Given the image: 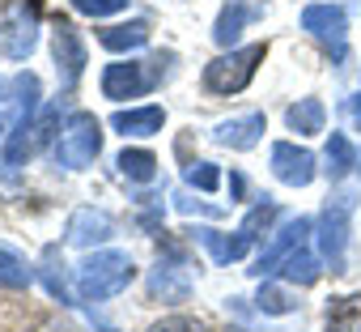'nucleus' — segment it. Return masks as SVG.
<instances>
[{
    "label": "nucleus",
    "instance_id": "15",
    "mask_svg": "<svg viewBox=\"0 0 361 332\" xmlns=\"http://www.w3.org/2000/svg\"><path fill=\"white\" fill-rule=\"evenodd\" d=\"M200 235V243L209 247V256L217 260V264H234V260H243L247 251H251V235H243V230H234V235H221V230H196Z\"/></svg>",
    "mask_w": 361,
    "mask_h": 332
},
{
    "label": "nucleus",
    "instance_id": "20",
    "mask_svg": "<svg viewBox=\"0 0 361 332\" xmlns=\"http://www.w3.org/2000/svg\"><path fill=\"white\" fill-rule=\"evenodd\" d=\"M327 332H361V294L327 302Z\"/></svg>",
    "mask_w": 361,
    "mask_h": 332
},
{
    "label": "nucleus",
    "instance_id": "22",
    "mask_svg": "<svg viewBox=\"0 0 361 332\" xmlns=\"http://www.w3.org/2000/svg\"><path fill=\"white\" fill-rule=\"evenodd\" d=\"M276 273H281V277H285L289 285H314L323 268H319V256L302 247V251H293V256H289V260H285V264H281Z\"/></svg>",
    "mask_w": 361,
    "mask_h": 332
},
{
    "label": "nucleus",
    "instance_id": "34",
    "mask_svg": "<svg viewBox=\"0 0 361 332\" xmlns=\"http://www.w3.org/2000/svg\"><path fill=\"white\" fill-rule=\"evenodd\" d=\"M357 171H361V158H357Z\"/></svg>",
    "mask_w": 361,
    "mask_h": 332
},
{
    "label": "nucleus",
    "instance_id": "4",
    "mask_svg": "<svg viewBox=\"0 0 361 332\" xmlns=\"http://www.w3.org/2000/svg\"><path fill=\"white\" fill-rule=\"evenodd\" d=\"M102 149V124L90 115V111H73L68 124L60 128V141H56V162L68 166V171H81L90 166Z\"/></svg>",
    "mask_w": 361,
    "mask_h": 332
},
{
    "label": "nucleus",
    "instance_id": "33",
    "mask_svg": "<svg viewBox=\"0 0 361 332\" xmlns=\"http://www.w3.org/2000/svg\"><path fill=\"white\" fill-rule=\"evenodd\" d=\"M0 98H5V81H0Z\"/></svg>",
    "mask_w": 361,
    "mask_h": 332
},
{
    "label": "nucleus",
    "instance_id": "23",
    "mask_svg": "<svg viewBox=\"0 0 361 332\" xmlns=\"http://www.w3.org/2000/svg\"><path fill=\"white\" fill-rule=\"evenodd\" d=\"M13 102H18V119H35L39 115V77L35 73H18L13 77Z\"/></svg>",
    "mask_w": 361,
    "mask_h": 332
},
{
    "label": "nucleus",
    "instance_id": "26",
    "mask_svg": "<svg viewBox=\"0 0 361 332\" xmlns=\"http://www.w3.org/2000/svg\"><path fill=\"white\" fill-rule=\"evenodd\" d=\"M183 179H188V188H200V192H217V184H221V171L213 162H192L188 171H183Z\"/></svg>",
    "mask_w": 361,
    "mask_h": 332
},
{
    "label": "nucleus",
    "instance_id": "11",
    "mask_svg": "<svg viewBox=\"0 0 361 332\" xmlns=\"http://www.w3.org/2000/svg\"><path fill=\"white\" fill-rule=\"evenodd\" d=\"M111 235H115V222L102 209H77L64 226V239L73 247H94V243H106Z\"/></svg>",
    "mask_w": 361,
    "mask_h": 332
},
{
    "label": "nucleus",
    "instance_id": "28",
    "mask_svg": "<svg viewBox=\"0 0 361 332\" xmlns=\"http://www.w3.org/2000/svg\"><path fill=\"white\" fill-rule=\"evenodd\" d=\"M73 9L85 18H115L128 9V0H73Z\"/></svg>",
    "mask_w": 361,
    "mask_h": 332
},
{
    "label": "nucleus",
    "instance_id": "13",
    "mask_svg": "<svg viewBox=\"0 0 361 332\" xmlns=\"http://www.w3.org/2000/svg\"><path fill=\"white\" fill-rule=\"evenodd\" d=\"M264 115L259 111H251V115H238V119H226V124H217V145H226V149H255V141L264 136Z\"/></svg>",
    "mask_w": 361,
    "mask_h": 332
},
{
    "label": "nucleus",
    "instance_id": "30",
    "mask_svg": "<svg viewBox=\"0 0 361 332\" xmlns=\"http://www.w3.org/2000/svg\"><path fill=\"white\" fill-rule=\"evenodd\" d=\"M149 332H209V324L204 319H192V315H166Z\"/></svg>",
    "mask_w": 361,
    "mask_h": 332
},
{
    "label": "nucleus",
    "instance_id": "3",
    "mask_svg": "<svg viewBox=\"0 0 361 332\" xmlns=\"http://www.w3.org/2000/svg\"><path fill=\"white\" fill-rule=\"evenodd\" d=\"M39 47V9L35 0H9L0 9V56L5 60H30Z\"/></svg>",
    "mask_w": 361,
    "mask_h": 332
},
{
    "label": "nucleus",
    "instance_id": "21",
    "mask_svg": "<svg viewBox=\"0 0 361 332\" xmlns=\"http://www.w3.org/2000/svg\"><path fill=\"white\" fill-rule=\"evenodd\" d=\"M115 166H119V175L132 179V184H149V179L157 175V158H153L149 149H123V153L115 158Z\"/></svg>",
    "mask_w": 361,
    "mask_h": 332
},
{
    "label": "nucleus",
    "instance_id": "18",
    "mask_svg": "<svg viewBox=\"0 0 361 332\" xmlns=\"http://www.w3.org/2000/svg\"><path fill=\"white\" fill-rule=\"evenodd\" d=\"M98 43H102L106 52H136V47L149 43V22L132 18V22H123V26H106V30L98 35Z\"/></svg>",
    "mask_w": 361,
    "mask_h": 332
},
{
    "label": "nucleus",
    "instance_id": "8",
    "mask_svg": "<svg viewBox=\"0 0 361 332\" xmlns=\"http://www.w3.org/2000/svg\"><path fill=\"white\" fill-rule=\"evenodd\" d=\"M153 81H157V73H145V64H132V60L106 64V69H102V98H111V102L140 98Z\"/></svg>",
    "mask_w": 361,
    "mask_h": 332
},
{
    "label": "nucleus",
    "instance_id": "24",
    "mask_svg": "<svg viewBox=\"0 0 361 332\" xmlns=\"http://www.w3.org/2000/svg\"><path fill=\"white\" fill-rule=\"evenodd\" d=\"M255 307L264 311V315H289L293 307H298V298H289L281 285H272V281H264L259 285V298H255Z\"/></svg>",
    "mask_w": 361,
    "mask_h": 332
},
{
    "label": "nucleus",
    "instance_id": "7",
    "mask_svg": "<svg viewBox=\"0 0 361 332\" xmlns=\"http://www.w3.org/2000/svg\"><path fill=\"white\" fill-rule=\"evenodd\" d=\"M306 239H310V218H293V222H285L281 230H276V239H272V247L268 251H259V260H255V277H268V273H276L293 251H302L306 247Z\"/></svg>",
    "mask_w": 361,
    "mask_h": 332
},
{
    "label": "nucleus",
    "instance_id": "5",
    "mask_svg": "<svg viewBox=\"0 0 361 332\" xmlns=\"http://www.w3.org/2000/svg\"><path fill=\"white\" fill-rule=\"evenodd\" d=\"M353 209H357V192H353V188H344V192L327 196V205H323V218H319V251H323V260L331 264V273L344 264Z\"/></svg>",
    "mask_w": 361,
    "mask_h": 332
},
{
    "label": "nucleus",
    "instance_id": "29",
    "mask_svg": "<svg viewBox=\"0 0 361 332\" xmlns=\"http://www.w3.org/2000/svg\"><path fill=\"white\" fill-rule=\"evenodd\" d=\"M64 268V264H60ZM56 268V247H47L43 251V277H47V290L60 298V302H68V285H64V273Z\"/></svg>",
    "mask_w": 361,
    "mask_h": 332
},
{
    "label": "nucleus",
    "instance_id": "2",
    "mask_svg": "<svg viewBox=\"0 0 361 332\" xmlns=\"http://www.w3.org/2000/svg\"><path fill=\"white\" fill-rule=\"evenodd\" d=\"M264 56H268V43H251V47L221 52L217 60L204 64V90L209 94H238V90H247Z\"/></svg>",
    "mask_w": 361,
    "mask_h": 332
},
{
    "label": "nucleus",
    "instance_id": "32",
    "mask_svg": "<svg viewBox=\"0 0 361 332\" xmlns=\"http://www.w3.org/2000/svg\"><path fill=\"white\" fill-rule=\"evenodd\" d=\"M353 119H357V128H361V94L353 98Z\"/></svg>",
    "mask_w": 361,
    "mask_h": 332
},
{
    "label": "nucleus",
    "instance_id": "9",
    "mask_svg": "<svg viewBox=\"0 0 361 332\" xmlns=\"http://www.w3.org/2000/svg\"><path fill=\"white\" fill-rule=\"evenodd\" d=\"M314 171H319V162H314L310 149H298V145H289V141H276V145H272V175H276L281 184L306 188V184L314 179Z\"/></svg>",
    "mask_w": 361,
    "mask_h": 332
},
{
    "label": "nucleus",
    "instance_id": "35",
    "mask_svg": "<svg viewBox=\"0 0 361 332\" xmlns=\"http://www.w3.org/2000/svg\"><path fill=\"white\" fill-rule=\"evenodd\" d=\"M0 132H5V128H0Z\"/></svg>",
    "mask_w": 361,
    "mask_h": 332
},
{
    "label": "nucleus",
    "instance_id": "17",
    "mask_svg": "<svg viewBox=\"0 0 361 332\" xmlns=\"http://www.w3.org/2000/svg\"><path fill=\"white\" fill-rule=\"evenodd\" d=\"M285 124L298 132V136H319L327 128V107L319 98H298L289 111H285Z\"/></svg>",
    "mask_w": 361,
    "mask_h": 332
},
{
    "label": "nucleus",
    "instance_id": "14",
    "mask_svg": "<svg viewBox=\"0 0 361 332\" xmlns=\"http://www.w3.org/2000/svg\"><path fill=\"white\" fill-rule=\"evenodd\" d=\"M161 124H166L161 107H128V111L111 115V128L123 136H153V132H161Z\"/></svg>",
    "mask_w": 361,
    "mask_h": 332
},
{
    "label": "nucleus",
    "instance_id": "12",
    "mask_svg": "<svg viewBox=\"0 0 361 332\" xmlns=\"http://www.w3.org/2000/svg\"><path fill=\"white\" fill-rule=\"evenodd\" d=\"M255 18H264V5H255V0H226L221 13H217V26H213V39L221 47H234L238 35H243V26L255 22Z\"/></svg>",
    "mask_w": 361,
    "mask_h": 332
},
{
    "label": "nucleus",
    "instance_id": "6",
    "mask_svg": "<svg viewBox=\"0 0 361 332\" xmlns=\"http://www.w3.org/2000/svg\"><path fill=\"white\" fill-rule=\"evenodd\" d=\"M302 30L314 35L331 52V60L348 56V13L340 5H306L302 9Z\"/></svg>",
    "mask_w": 361,
    "mask_h": 332
},
{
    "label": "nucleus",
    "instance_id": "10",
    "mask_svg": "<svg viewBox=\"0 0 361 332\" xmlns=\"http://www.w3.org/2000/svg\"><path fill=\"white\" fill-rule=\"evenodd\" d=\"M51 56H56L60 81L64 85H77L81 73H85V43H81V35L68 22H56V30H51Z\"/></svg>",
    "mask_w": 361,
    "mask_h": 332
},
{
    "label": "nucleus",
    "instance_id": "31",
    "mask_svg": "<svg viewBox=\"0 0 361 332\" xmlns=\"http://www.w3.org/2000/svg\"><path fill=\"white\" fill-rule=\"evenodd\" d=\"M174 209H178V213H204V218H221V213H226V209H217V205H204V201H192L188 192H178V196H174Z\"/></svg>",
    "mask_w": 361,
    "mask_h": 332
},
{
    "label": "nucleus",
    "instance_id": "1",
    "mask_svg": "<svg viewBox=\"0 0 361 332\" xmlns=\"http://www.w3.org/2000/svg\"><path fill=\"white\" fill-rule=\"evenodd\" d=\"M136 277V264L128 251H94L81 260L77 268V294L85 302H106L115 294H123Z\"/></svg>",
    "mask_w": 361,
    "mask_h": 332
},
{
    "label": "nucleus",
    "instance_id": "16",
    "mask_svg": "<svg viewBox=\"0 0 361 332\" xmlns=\"http://www.w3.org/2000/svg\"><path fill=\"white\" fill-rule=\"evenodd\" d=\"M149 294H153V298H161V302H183V298L192 294V281H188V273H183V268H174V264H157V268L149 273Z\"/></svg>",
    "mask_w": 361,
    "mask_h": 332
},
{
    "label": "nucleus",
    "instance_id": "25",
    "mask_svg": "<svg viewBox=\"0 0 361 332\" xmlns=\"http://www.w3.org/2000/svg\"><path fill=\"white\" fill-rule=\"evenodd\" d=\"M0 285H9V290H26L30 285V268L5 247H0Z\"/></svg>",
    "mask_w": 361,
    "mask_h": 332
},
{
    "label": "nucleus",
    "instance_id": "19",
    "mask_svg": "<svg viewBox=\"0 0 361 332\" xmlns=\"http://www.w3.org/2000/svg\"><path fill=\"white\" fill-rule=\"evenodd\" d=\"M353 166H357V149H353V141H348L344 132H331V136H327V149H323V171H327L331 179H344Z\"/></svg>",
    "mask_w": 361,
    "mask_h": 332
},
{
    "label": "nucleus",
    "instance_id": "27",
    "mask_svg": "<svg viewBox=\"0 0 361 332\" xmlns=\"http://www.w3.org/2000/svg\"><path fill=\"white\" fill-rule=\"evenodd\" d=\"M272 222H276V205H272V201H268V196H264V205H255V209H251V213H247V218H243V226H238V230H243V235H251V239H255V235H259V230H268V226H272Z\"/></svg>",
    "mask_w": 361,
    "mask_h": 332
}]
</instances>
